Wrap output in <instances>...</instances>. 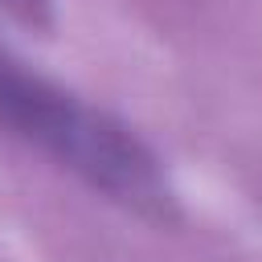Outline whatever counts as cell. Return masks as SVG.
<instances>
[{
  "instance_id": "6da1fadb",
  "label": "cell",
  "mask_w": 262,
  "mask_h": 262,
  "mask_svg": "<svg viewBox=\"0 0 262 262\" xmlns=\"http://www.w3.org/2000/svg\"><path fill=\"white\" fill-rule=\"evenodd\" d=\"M0 123L37 143L106 201L147 221H176V188L160 156L115 115L82 102L66 86L29 74L0 53Z\"/></svg>"
},
{
  "instance_id": "7a4b0ae2",
  "label": "cell",
  "mask_w": 262,
  "mask_h": 262,
  "mask_svg": "<svg viewBox=\"0 0 262 262\" xmlns=\"http://www.w3.org/2000/svg\"><path fill=\"white\" fill-rule=\"evenodd\" d=\"M8 8H16L25 20H41L45 16V0H4Z\"/></svg>"
}]
</instances>
